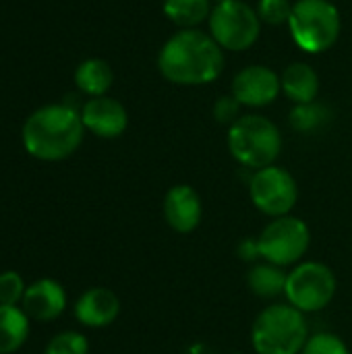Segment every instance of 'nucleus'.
<instances>
[{
    "label": "nucleus",
    "mask_w": 352,
    "mask_h": 354,
    "mask_svg": "<svg viewBox=\"0 0 352 354\" xmlns=\"http://www.w3.org/2000/svg\"><path fill=\"white\" fill-rule=\"evenodd\" d=\"M224 68V50L201 29H180L172 33L158 52L160 75L183 87L207 85Z\"/></svg>",
    "instance_id": "nucleus-1"
},
{
    "label": "nucleus",
    "mask_w": 352,
    "mask_h": 354,
    "mask_svg": "<svg viewBox=\"0 0 352 354\" xmlns=\"http://www.w3.org/2000/svg\"><path fill=\"white\" fill-rule=\"evenodd\" d=\"M85 137L81 110L75 106L48 104L23 122L21 141L25 151L41 162H60L73 156Z\"/></svg>",
    "instance_id": "nucleus-2"
},
{
    "label": "nucleus",
    "mask_w": 352,
    "mask_h": 354,
    "mask_svg": "<svg viewBox=\"0 0 352 354\" xmlns=\"http://www.w3.org/2000/svg\"><path fill=\"white\" fill-rule=\"evenodd\" d=\"M309 336L305 313L288 303L263 307L251 324V346L257 354H301Z\"/></svg>",
    "instance_id": "nucleus-3"
},
{
    "label": "nucleus",
    "mask_w": 352,
    "mask_h": 354,
    "mask_svg": "<svg viewBox=\"0 0 352 354\" xmlns=\"http://www.w3.org/2000/svg\"><path fill=\"white\" fill-rule=\"evenodd\" d=\"M226 145L234 162L255 172L276 164L282 153V133L268 116L243 114L228 127Z\"/></svg>",
    "instance_id": "nucleus-4"
},
{
    "label": "nucleus",
    "mask_w": 352,
    "mask_h": 354,
    "mask_svg": "<svg viewBox=\"0 0 352 354\" xmlns=\"http://www.w3.org/2000/svg\"><path fill=\"white\" fill-rule=\"evenodd\" d=\"M295 44L307 54H324L340 37V10L330 0H297L288 19Z\"/></svg>",
    "instance_id": "nucleus-5"
},
{
    "label": "nucleus",
    "mask_w": 352,
    "mask_h": 354,
    "mask_svg": "<svg viewBox=\"0 0 352 354\" xmlns=\"http://www.w3.org/2000/svg\"><path fill=\"white\" fill-rule=\"evenodd\" d=\"M338 290L334 270L324 261H301L290 268L284 288L288 305L301 313H317L332 305Z\"/></svg>",
    "instance_id": "nucleus-6"
},
{
    "label": "nucleus",
    "mask_w": 352,
    "mask_h": 354,
    "mask_svg": "<svg viewBox=\"0 0 352 354\" xmlns=\"http://www.w3.org/2000/svg\"><path fill=\"white\" fill-rule=\"evenodd\" d=\"M261 261L295 268L305 261V255L311 247V228L303 218L293 214L270 220L257 234Z\"/></svg>",
    "instance_id": "nucleus-7"
},
{
    "label": "nucleus",
    "mask_w": 352,
    "mask_h": 354,
    "mask_svg": "<svg viewBox=\"0 0 352 354\" xmlns=\"http://www.w3.org/2000/svg\"><path fill=\"white\" fill-rule=\"evenodd\" d=\"M210 35L222 50L245 52L249 50L261 33V19L253 6L243 0H230L216 4L207 19Z\"/></svg>",
    "instance_id": "nucleus-8"
},
{
    "label": "nucleus",
    "mask_w": 352,
    "mask_h": 354,
    "mask_svg": "<svg viewBox=\"0 0 352 354\" xmlns=\"http://www.w3.org/2000/svg\"><path fill=\"white\" fill-rule=\"evenodd\" d=\"M249 197L257 212L274 220L293 214L299 203V185L286 168L272 164L251 174Z\"/></svg>",
    "instance_id": "nucleus-9"
},
{
    "label": "nucleus",
    "mask_w": 352,
    "mask_h": 354,
    "mask_svg": "<svg viewBox=\"0 0 352 354\" xmlns=\"http://www.w3.org/2000/svg\"><path fill=\"white\" fill-rule=\"evenodd\" d=\"M280 93V75L263 64H249L232 79V95L243 108H266L274 104Z\"/></svg>",
    "instance_id": "nucleus-10"
},
{
    "label": "nucleus",
    "mask_w": 352,
    "mask_h": 354,
    "mask_svg": "<svg viewBox=\"0 0 352 354\" xmlns=\"http://www.w3.org/2000/svg\"><path fill=\"white\" fill-rule=\"evenodd\" d=\"M162 216L170 230L176 234H191L203 220V201L195 187L174 185L166 191L162 201Z\"/></svg>",
    "instance_id": "nucleus-11"
},
{
    "label": "nucleus",
    "mask_w": 352,
    "mask_h": 354,
    "mask_svg": "<svg viewBox=\"0 0 352 354\" xmlns=\"http://www.w3.org/2000/svg\"><path fill=\"white\" fill-rule=\"evenodd\" d=\"M81 120L85 131L93 133L100 139H116L129 127L127 108L108 95L89 97L81 106Z\"/></svg>",
    "instance_id": "nucleus-12"
},
{
    "label": "nucleus",
    "mask_w": 352,
    "mask_h": 354,
    "mask_svg": "<svg viewBox=\"0 0 352 354\" xmlns=\"http://www.w3.org/2000/svg\"><path fill=\"white\" fill-rule=\"evenodd\" d=\"M21 309L33 322H54L66 309V292L64 286L52 278H41L27 286L25 297L21 301Z\"/></svg>",
    "instance_id": "nucleus-13"
},
{
    "label": "nucleus",
    "mask_w": 352,
    "mask_h": 354,
    "mask_svg": "<svg viewBox=\"0 0 352 354\" xmlns=\"http://www.w3.org/2000/svg\"><path fill=\"white\" fill-rule=\"evenodd\" d=\"M75 317L85 328H108L120 315V299L106 286L87 288L75 303Z\"/></svg>",
    "instance_id": "nucleus-14"
},
{
    "label": "nucleus",
    "mask_w": 352,
    "mask_h": 354,
    "mask_svg": "<svg viewBox=\"0 0 352 354\" xmlns=\"http://www.w3.org/2000/svg\"><path fill=\"white\" fill-rule=\"evenodd\" d=\"M282 91L295 104H309L315 102L319 93V75L307 62H290L282 75Z\"/></svg>",
    "instance_id": "nucleus-15"
},
{
    "label": "nucleus",
    "mask_w": 352,
    "mask_h": 354,
    "mask_svg": "<svg viewBox=\"0 0 352 354\" xmlns=\"http://www.w3.org/2000/svg\"><path fill=\"white\" fill-rule=\"evenodd\" d=\"M114 83L112 66L102 58H87L75 68V85L87 97H100L110 91Z\"/></svg>",
    "instance_id": "nucleus-16"
},
{
    "label": "nucleus",
    "mask_w": 352,
    "mask_h": 354,
    "mask_svg": "<svg viewBox=\"0 0 352 354\" xmlns=\"http://www.w3.org/2000/svg\"><path fill=\"white\" fill-rule=\"evenodd\" d=\"M286 278H288L286 268H280L268 261H257L247 274V286L257 299H266V301L278 299V297H284Z\"/></svg>",
    "instance_id": "nucleus-17"
},
{
    "label": "nucleus",
    "mask_w": 352,
    "mask_h": 354,
    "mask_svg": "<svg viewBox=\"0 0 352 354\" xmlns=\"http://www.w3.org/2000/svg\"><path fill=\"white\" fill-rule=\"evenodd\" d=\"M29 338V317L21 307L0 305V354L17 353Z\"/></svg>",
    "instance_id": "nucleus-18"
},
{
    "label": "nucleus",
    "mask_w": 352,
    "mask_h": 354,
    "mask_svg": "<svg viewBox=\"0 0 352 354\" xmlns=\"http://www.w3.org/2000/svg\"><path fill=\"white\" fill-rule=\"evenodd\" d=\"M212 0H164L162 10L180 29H197L212 15Z\"/></svg>",
    "instance_id": "nucleus-19"
},
{
    "label": "nucleus",
    "mask_w": 352,
    "mask_h": 354,
    "mask_svg": "<svg viewBox=\"0 0 352 354\" xmlns=\"http://www.w3.org/2000/svg\"><path fill=\"white\" fill-rule=\"evenodd\" d=\"M332 118V112L319 104V102H309V104H295V108L288 114V122L297 133H315L324 129Z\"/></svg>",
    "instance_id": "nucleus-20"
},
{
    "label": "nucleus",
    "mask_w": 352,
    "mask_h": 354,
    "mask_svg": "<svg viewBox=\"0 0 352 354\" xmlns=\"http://www.w3.org/2000/svg\"><path fill=\"white\" fill-rule=\"evenodd\" d=\"M301 354H351L349 344L334 332L311 334Z\"/></svg>",
    "instance_id": "nucleus-21"
},
{
    "label": "nucleus",
    "mask_w": 352,
    "mask_h": 354,
    "mask_svg": "<svg viewBox=\"0 0 352 354\" xmlns=\"http://www.w3.org/2000/svg\"><path fill=\"white\" fill-rule=\"evenodd\" d=\"M44 354H89V342L81 332H60L48 342Z\"/></svg>",
    "instance_id": "nucleus-22"
},
{
    "label": "nucleus",
    "mask_w": 352,
    "mask_h": 354,
    "mask_svg": "<svg viewBox=\"0 0 352 354\" xmlns=\"http://www.w3.org/2000/svg\"><path fill=\"white\" fill-rule=\"evenodd\" d=\"M257 15L261 23L268 25H288L290 12H293V2L288 0H259L257 2Z\"/></svg>",
    "instance_id": "nucleus-23"
},
{
    "label": "nucleus",
    "mask_w": 352,
    "mask_h": 354,
    "mask_svg": "<svg viewBox=\"0 0 352 354\" xmlns=\"http://www.w3.org/2000/svg\"><path fill=\"white\" fill-rule=\"evenodd\" d=\"M25 282L17 272H2L0 274V305L17 307L25 297Z\"/></svg>",
    "instance_id": "nucleus-24"
},
{
    "label": "nucleus",
    "mask_w": 352,
    "mask_h": 354,
    "mask_svg": "<svg viewBox=\"0 0 352 354\" xmlns=\"http://www.w3.org/2000/svg\"><path fill=\"white\" fill-rule=\"evenodd\" d=\"M241 104H239V100L230 93V95H222V97H218L216 100V104H214V118L218 120V122H222V124H232V122H237L243 114H241Z\"/></svg>",
    "instance_id": "nucleus-25"
},
{
    "label": "nucleus",
    "mask_w": 352,
    "mask_h": 354,
    "mask_svg": "<svg viewBox=\"0 0 352 354\" xmlns=\"http://www.w3.org/2000/svg\"><path fill=\"white\" fill-rule=\"evenodd\" d=\"M237 255L245 263H257V261H261L257 236H245V239H241L239 245H237Z\"/></svg>",
    "instance_id": "nucleus-26"
},
{
    "label": "nucleus",
    "mask_w": 352,
    "mask_h": 354,
    "mask_svg": "<svg viewBox=\"0 0 352 354\" xmlns=\"http://www.w3.org/2000/svg\"><path fill=\"white\" fill-rule=\"evenodd\" d=\"M212 2H214V6H216V4H224V2H230V0H212Z\"/></svg>",
    "instance_id": "nucleus-27"
}]
</instances>
